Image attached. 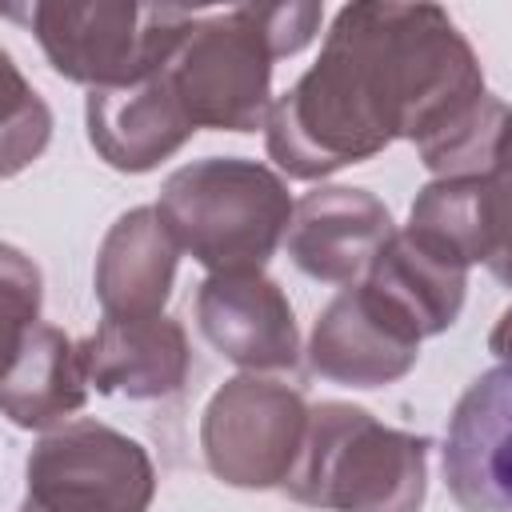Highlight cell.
Instances as JSON below:
<instances>
[{
  "label": "cell",
  "instance_id": "cell-10",
  "mask_svg": "<svg viewBox=\"0 0 512 512\" xmlns=\"http://www.w3.org/2000/svg\"><path fill=\"white\" fill-rule=\"evenodd\" d=\"M392 232V216L372 192L328 184L296 200L284 244L304 276L352 288L360 276H368Z\"/></svg>",
  "mask_w": 512,
  "mask_h": 512
},
{
  "label": "cell",
  "instance_id": "cell-4",
  "mask_svg": "<svg viewBox=\"0 0 512 512\" xmlns=\"http://www.w3.org/2000/svg\"><path fill=\"white\" fill-rule=\"evenodd\" d=\"M196 8L176 4H132V0H40L28 8L32 36L40 40L48 64L92 92L136 84L160 72L188 28Z\"/></svg>",
  "mask_w": 512,
  "mask_h": 512
},
{
  "label": "cell",
  "instance_id": "cell-18",
  "mask_svg": "<svg viewBox=\"0 0 512 512\" xmlns=\"http://www.w3.org/2000/svg\"><path fill=\"white\" fill-rule=\"evenodd\" d=\"M484 216H488V268L512 284V144H500L496 164L484 172Z\"/></svg>",
  "mask_w": 512,
  "mask_h": 512
},
{
  "label": "cell",
  "instance_id": "cell-14",
  "mask_svg": "<svg viewBox=\"0 0 512 512\" xmlns=\"http://www.w3.org/2000/svg\"><path fill=\"white\" fill-rule=\"evenodd\" d=\"M364 288L404 324L416 340L436 336L456 324L468 288V264L448 248L424 240L420 232L404 228L372 260Z\"/></svg>",
  "mask_w": 512,
  "mask_h": 512
},
{
  "label": "cell",
  "instance_id": "cell-1",
  "mask_svg": "<svg viewBox=\"0 0 512 512\" xmlns=\"http://www.w3.org/2000/svg\"><path fill=\"white\" fill-rule=\"evenodd\" d=\"M472 44L436 4H344L320 60L272 100L268 156L296 180H320L384 152L444 136L484 100Z\"/></svg>",
  "mask_w": 512,
  "mask_h": 512
},
{
  "label": "cell",
  "instance_id": "cell-2",
  "mask_svg": "<svg viewBox=\"0 0 512 512\" xmlns=\"http://www.w3.org/2000/svg\"><path fill=\"white\" fill-rule=\"evenodd\" d=\"M176 248L212 276L260 272L292 224L284 180L244 156H208L176 168L156 200Z\"/></svg>",
  "mask_w": 512,
  "mask_h": 512
},
{
  "label": "cell",
  "instance_id": "cell-7",
  "mask_svg": "<svg viewBox=\"0 0 512 512\" xmlns=\"http://www.w3.org/2000/svg\"><path fill=\"white\" fill-rule=\"evenodd\" d=\"M308 428V408L300 392L236 376L204 408L200 444L208 468L236 488H272L284 484Z\"/></svg>",
  "mask_w": 512,
  "mask_h": 512
},
{
  "label": "cell",
  "instance_id": "cell-12",
  "mask_svg": "<svg viewBox=\"0 0 512 512\" xmlns=\"http://www.w3.org/2000/svg\"><path fill=\"white\" fill-rule=\"evenodd\" d=\"M84 120L92 148L116 172H148L196 132L164 68L124 88L88 92Z\"/></svg>",
  "mask_w": 512,
  "mask_h": 512
},
{
  "label": "cell",
  "instance_id": "cell-19",
  "mask_svg": "<svg viewBox=\"0 0 512 512\" xmlns=\"http://www.w3.org/2000/svg\"><path fill=\"white\" fill-rule=\"evenodd\" d=\"M4 348L16 344L36 320L40 312V272L36 264H28L12 244H4Z\"/></svg>",
  "mask_w": 512,
  "mask_h": 512
},
{
  "label": "cell",
  "instance_id": "cell-8",
  "mask_svg": "<svg viewBox=\"0 0 512 512\" xmlns=\"http://www.w3.org/2000/svg\"><path fill=\"white\" fill-rule=\"evenodd\" d=\"M444 480L464 512H512V364L480 372L456 400Z\"/></svg>",
  "mask_w": 512,
  "mask_h": 512
},
{
  "label": "cell",
  "instance_id": "cell-11",
  "mask_svg": "<svg viewBox=\"0 0 512 512\" xmlns=\"http://www.w3.org/2000/svg\"><path fill=\"white\" fill-rule=\"evenodd\" d=\"M420 356V340L364 284L344 288L316 320L308 364L316 376L348 388H380L400 380Z\"/></svg>",
  "mask_w": 512,
  "mask_h": 512
},
{
  "label": "cell",
  "instance_id": "cell-20",
  "mask_svg": "<svg viewBox=\"0 0 512 512\" xmlns=\"http://www.w3.org/2000/svg\"><path fill=\"white\" fill-rule=\"evenodd\" d=\"M488 348H492L504 364H512V308L496 320V328H492V336H488Z\"/></svg>",
  "mask_w": 512,
  "mask_h": 512
},
{
  "label": "cell",
  "instance_id": "cell-16",
  "mask_svg": "<svg viewBox=\"0 0 512 512\" xmlns=\"http://www.w3.org/2000/svg\"><path fill=\"white\" fill-rule=\"evenodd\" d=\"M88 372L80 344H72L52 324H32L16 344H8L4 368V416L16 428H56L84 408Z\"/></svg>",
  "mask_w": 512,
  "mask_h": 512
},
{
  "label": "cell",
  "instance_id": "cell-15",
  "mask_svg": "<svg viewBox=\"0 0 512 512\" xmlns=\"http://www.w3.org/2000/svg\"><path fill=\"white\" fill-rule=\"evenodd\" d=\"M176 240L164 228L156 208H132L124 212L96 260V296L104 316H156L176 280Z\"/></svg>",
  "mask_w": 512,
  "mask_h": 512
},
{
  "label": "cell",
  "instance_id": "cell-6",
  "mask_svg": "<svg viewBox=\"0 0 512 512\" xmlns=\"http://www.w3.org/2000/svg\"><path fill=\"white\" fill-rule=\"evenodd\" d=\"M152 496L156 472L140 440L72 420L32 448L20 512H148Z\"/></svg>",
  "mask_w": 512,
  "mask_h": 512
},
{
  "label": "cell",
  "instance_id": "cell-17",
  "mask_svg": "<svg viewBox=\"0 0 512 512\" xmlns=\"http://www.w3.org/2000/svg\"><path fill=\"white\" fill-rule=\"evenodd\" d=\"M0 64H4V84H8V96H4V176H16L48 144L52 116H48L44 100L24 84V76L16 72L8 52H0Z\"/></svg>",
  "mask_w": 512,
  "mask_h": 512
},
{
  "label": "cell",
  "instance_id": "cell-9",
  "mask_svg": "<svg viewBox=\"0 0 512 512\" xmlns=\"http://www.w3.org/2000/svg\"><path fill=\"white\" fill-rule=\"evenodd\" d=\"M204 340L248 372H288L300 360V332L288 296L260 272L208 276L196 292Z\"/></svg>",
  "mask_w": 512,
  "mask_h": 512
},
{
  "label": "cell",
  "instance_id": "cell-5",
  "mask_svg": "<svg viewBox=\"0 0 512 512\" xmlns=\"http://www.w3.org/2000/svg\"><path fill=\"white\" fill-rule=\"evenodd\" d=\"M272 60L260 8L244 4L200 12L164 72L196 128L256 132L272 112Z\"/></svg>",
  "mask_w": 512,
  "mask_h": 512
},
{
  "label": "cell",
  "instance_id": "cell-13",
  "mask_svg": "<svg viewBox=\"0 0 512 512\" xmlns=\"http://www.w3.org/2000/svg\"><path fill=\"white\" fill-rule=\"evenodd\" d=\"M80 360L88 384L104 396L128 400H160L172 396L192 364L184 328L156 312V316H104L100 328L80 340Z\"/></svg>",
  "mask_w": 512,
  "mask_h": 512
},
{
  "label": "cell",
  "instance_id": "cell-3",
  "mask_svg": "<svg viewBox=\"0 0 512 512\" xmlns=\"http://www.w3.org/2000/svg\"><path fill=\"white\" fill-rule=\"evenodd\" d=\"M424 460V436L384 428L368 408L324 400L308 408L284 492L324 512H420Z\"/></svg>",
  "mask_w": 512,
  "mask_h": 512
}]
</instances>
